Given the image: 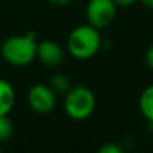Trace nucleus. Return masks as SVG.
Segmentation results:
<instances>
[{
    "label": "nucleus",
    "instance_id": "nucleus-10",
    "mask_svg": "<svg viewBox=\"0 0 153 153\" xmlns=\"http://www.w3.org/2000/svg\"><path fill=\"white\" fill-rule=\"evenodd\" d=\"M15 126L8 116H0V144L8 141L13 136Z\"/></svg>",
    "mask_w": 153,
    "mask_h": 153
},
{
    "label": "nucleus",
    "instance_id": "nucleus-13",
    "mask_svg": "<svg viewBox=\"0 0 153 153\" xmlns=\"http://www.w3.org/2000/svg\"><path fill=\"white\" fill-rule=\"evenodd\" d=\"M117 4V7H129V5L134 4L137 0H113Z\"/></svg>",
    "mask_w": 153,
    "mask_h": 153
},
{
    "label": "nucleus",
    "instance_id": "nucleus-4",
    "mask_svg": "<svg viewBox=\"0 0 153 153\" xmlns=\"http://www.w3.org/2000/svg\"><path fill=\"white\" fill-rule=\"evenodd\" d=\"M117 4L113 0H89L86 5L87 23L98 30L106 28L113 23Z\"/></svg>",
    "mask_w": 153,
    "mask_h": 153
},
{
    "label": "nucleus",
    "instance_id": "nucleus-12",
    "mask_svg": "<svg viewBox=\"0 0 153 153\" xmlns=\"http://www.w3.org/2000/svg\"><path fill=\"white\" fill-rule=\"evenodd\" d=\"M145 63H146V66L153 71V45L149 46L148 50H146V53H145Z\"/></svg>",
    "mask_w": 153,
    "mask_h": 153
},
{
    "label": "nucleus",
    "instance_id": "nucleus-15",
    "mask_svg": "<svg viewBox=\"0 0 153 153\" xmlns=\"http://www.w3.org/2000/svg\"><path fill=\"white\" fill-rule=\"evenodd\" d=\"M143 3V5H145L146 8H153V0H140Z\"/></svg>",
    "mask_w": 153,
    "mask_h": 153
},
{
    "label": "nucleus",
    "instance_id": "nucleus-5",
    "mask_svg": "<svg viewBox=\"0 0 153 153\" xmlns=\"http://www.w3.org/2000/svg\"><path fill=\"white\" fill-rule=\"evenodd\" d=\"M27 103L34 113L48 114L55 108L56 94L48 85H32L27 91Z\"/></svg>",
    "mask_w": 153,
    "mask_h": 153
},
{
    "label": "nucleus",
    "instance_id": "nucleus-16",
    "mask_svg": "<svg viewBox=\"0 0 153 153\" xmlns=\"http://www.w3.org/2000/svg\"><path fill=\"white\" fill-rule=\"evenodd\" d=\"M0 152H1V144H0Z\"/></svg>",
    "mask_w": 153,
    "mask_h": 153
},
{
    "label": "nucleus",
    "instance_id": "nucleus-11",
    "mask_svg": "<svg viewBox=\"0 0 153 153\" xmlns=\"http://www.w3.org/2000/svg\"><path fill=\"white\" fill-rule=\"evenodd\" d=\"M122 149L116 143H106L100 148V153H121Z\"/></svg>",
    "mask_w": 153,
    "mask_h": 153
},
{
    "label": "nucleus",
    "instance_id": "nucleus-1",
    "mask_svg": "<svg viewBox=\"0 0 153 153\" xmlns=\"http://www.w3.org/2000/svg\"><path fill=\"white\" fill-rule=\"evenodd\" d=\"M38 42L34 34L12 35L1 43L0 54L7 63L23 67L36 59Z\"/></svg>",
    "mask_w": 153,
    "mask_h": 153
},
{
    "label": "nucleus",
    "instance_id": "nucleus-9",
    "mask_svg": "<svg viewBox=\"0 0 153 153\" xmlns=\"http://www.w3.org/2000/svg\"><path fill=\"white\" fill-rule=\"evenodd\" d=\"M48 86L55 91V94H66L71 89V81L66 74L63 73H56L50 78Z\"/></svg>",
    "mask_w": 153,
    "mask_h": 153
},
{
    "label": "nucleus",
    "instance_id": "nucleus-14",
    "mask_svg": "<svg viewBox=\"0 0 153 153\" xmlns=\"http://www.w3.org/2000/svg\"><path fill=\"white\" fill-rule=\"evenodd\" d=\"M73 0H48V3L53 5H55V7H65V5L70 4Z\"/></svg>",
    "mask_w": 153,
    "mask_h": 153
},
{
    "label": "nucleus",
    "instance_id": "nucleus-7",
    "mask_svg": "<svg viewBox=\"0 0 153 153\" xmlns=\"http://www.w3.org/2000/svg\"><path fill=\"white\" fill-rule=\"evenodd\" d=\"M16 94L8 81L0 78V116H8L15 105Z\"/></svg>",
    "mask_w": 153,
    "mask_h": 153
},
{
    "label": "nucleus",
    "instance_id": "nucleus-3",
    "mask_svg": "<svg viewBox=\"0 0 153 153\" xmlns=\"http://www.w3.org/2000/svg\"><path fill=\"white\" fill-rule=\"evenodd\" d=\"M65 95V111L71 120L83 121L93 114L95 109V95L90 87L83 85L71 86Z\"/></svg>",
    "mask_w": 153,
    "mask_h": 153
},
{
    "label": "nucleus",
    "instance_id": "nucleus-8",
    "mask_svg": "<svg viewBox=\"0 0 153 153\" xmlns=\"http://www.w3.org/2000/svg\"><path fill=\"white\" fill-rule=\"evenodd\" d=\"M138 109L143 117L153 124V85H149L141 91L138 98Z\"/></svg>",
    "mask_w": 153,
    "mask_h": 153
},
{
    "label": "nucleus",
    "instance_id": "nucleus-2",
    "mask_svg": "<svg viewBox=\"0 0 153 153\" xmlns=\"http://www.w3.org/2000/svg\"><path fill=\"white\" fill-rule=\"evenodd\" d=\"M102 39L100 30L91 24H82L73 30L67 38V51L75 59L86 61L100 51Z\"/></svg>",
    "mask_w": 153,
    "mask_h": 153
},
{
    "label": "nucleus",
    "instance_id": "nucleus-6",
    "mask_svg": "<svg viewBox=\"0 0 153 153\" xmlns=\"http://www.w3.org/2000/svg\"><path fill=\"white\" fill-rule=\"evenodd\" d=\"M36 59L45 66L54 69L63 63L65 51L62 46L54 40H42V42H38Z\"/></svg>",
    "mask_w": 153,
    "mask_h": 153
}]
</instances>
